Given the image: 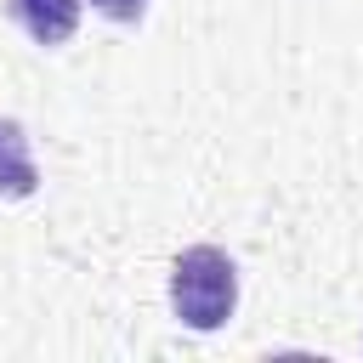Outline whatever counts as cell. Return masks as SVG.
I'll return each mask as SVG.
<instances>
[{
    "label": "cell",
    "mask_w": 363,
    "mask_h": 363,
    "mask_svg": "<svg viewBox=\"0 0 363 363\" xmlns=\"http://www.w3.org/2000/svg\"><path fill=\"white\" fill-rule=\"evenodd\" d=\"M238 306V267L216 244H193L170 267V312L187 329H221Z\"/></svg>",
    "instance_id": "6da1fadb"
},
{
    "label": "cell",
    "mask_w": 363,
    "mask_h": 363,
    "mask_svg": "<svg viewBox=\"0 0 363 363\" xmlns=\"http://www.w3.org/2000/svg\"><path fill=\"white\" fill-rule=\"evenodd\" d=\"M11 17L34 45H62L79 28V0H11Z\"/></svg>",
    "instance_id": "7a4b0ae2"
},
{
    "label": "cell",
    "mask_w": 363,
    "mask_h": 363,
    "mask_svg": "<svg viewBox=\"0 0 363 363\" xmlns=\"http://www.w3.org/2000/svg\"><path fill=\"white\" fill-rule=\"evenodd\" d=\"M40 187V164L28 147V130L17 119H0V199H28Z\"/></svg>",
    "instance_id": "3957f363"
},
{
    "label": "cell",
    "mask_w": 363,
    "mask_h": 363,
    "mask_svg": "<svg viewBox=\"0 0 363 363\" xmlns=\"http://www.w3.org/2000/svg\"><path fill=\"white\" fill-rule=\"evenodd\" d=\"M102 17H113V23H136L142 11H147V0H91Z\"/></svg>",
    "instance_id": "277c9868"
}]
</instances>
